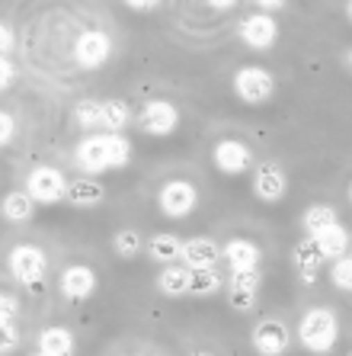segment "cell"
Listing matches in <instances>:
<instances>
[{
  "mask_svg": "<svg viewBox=\"0 0 352 356\" xmlns=\"http://www.w3.org/2000/svg\"><path fill=\"white\" fill-rule=\"evenodd\" d=\"M128 161H131V141L122 132H90L74 151V164L90 177L112 170V167H125Z\"/></svg>",
  "mask_w": 352,
  "mask_h": 356,
  "instance_id": "cell-1",
  "label": "cell"
},
{
  "mask_svg": "<svg viewBox=\"0 0 352 356\" xmlns=\"http://www.w3.org/2000/svg\"><path fill=\"white\" fill-rule=\"evenodd\" d=\"M340 337V321L330 308H311L298 324V340L311 353H330Z\"/></svg>",
  "mask_w": 352,
  "mask_h": 356,
  "instance_id": "cell-2",
  "label": "cell"
},
{
  "mask_svg": "<svg viewBox=\"0 0 352 356\" xmlns=\"http://www.w3.org/2000/svg\"><path fill=\"white\" fill-rule=\"evenodd\" d=\"M234 93H237L240 103L246 106H262L269 103L272 93H276V81L266 67H256V65H244L234 74Z\"/></svg>",
  "mask_w": 352,
  "mask_h": 356,
  "instance_id": "cell-3",
  "label": "cell"
},
{
  "mask_svg": "<svg viewBox=\"0 0 352 356\" xmlns=\"http://www.w3.org/2000/svg\"><path fill=\"white\" fill-rule=\"evenodd\" d=\"M45 266H49V260L35 244H17L7 257V270L19 286H39L45 276Z\"/></svg>",
  "mask_w": 352,
  "mask_h": 356,
  "instance_id": "cell-4",
  "label": "cell"
},
{
  "mask_svg": "<svg viewBox=\"0 0 352 356\" xmlns=\"http://www.w3.org/2000/svg\"><path fill=\"white\" fill-rule=\"evenodd\" d=\"M157 206L167 218H189L199 206V190L189 180H170L157 193Z\"/></svg>",
  "mask_w": 352,
  "mask_h": 356,
  "instance_id": "cell-5",
  "label": "cell"
},
{
  "mask_svg": "<svg viewBox=\"0 0 352 356\" xmlns=\"http://www.w3.org/2000/svg\"><path fill=\"white\" fill-rule=\"evenodd\" d=\"M26 193L42 206H55L67 193V177L58 167H35L33 174L26 177Z\"/></svg>",
  "mask_w": 352,
  "mask_h": 356,
  "instance_id": "cell-6",
  "label": "cell"
},
{
  "mask_svg": "<svg viewBox=\"0 0 352 356\" xmlns=\"http://www.w3.org/2000/svg\"><path fill=\"white\" fill-rule=\"evenodd\" d=\"M112 55V39H109L103 29H83L74 39V61L87 71H97L103 67Z\"/></svg>",
  "mask_w": 352,
  "mask_h": 356,
  "instance_id": "cell-7",
  "label": "cell"
},
{
  "mask_svg": "<svg viewBox=\"0 0 352 356\" xmlns=\"http://www.w3.org/2000/svg\"><path fill=\"white\" fill-rule=\"evenodd\" d=\"M138 125L144 135L167 138V135H173L176 125H180V109L173 106L170 99H151V103H144V109H141Z\"/></svg>",
  "mask_w": 352,
  "mask_h": 356,
  "instance_id": "cell-8",
  "label": "cell"
},
{
  "mask_svg": "<svg viewBox=\"0 0 352 356\" xmlns=\"http://www.w3.org/2000/svg\"><path fill=\"white\" fill-rule=\"evenodd\" d=\"M237 35H240V42H244L246 49L269 51L278 42V26H276V19H272V13H262L260 10V13H250V17L240 19Z\"/></svg>",
  "mask_w": 352,
  "mask_h": 356,
  "instance_id": "cell-9",
  "label": "cell"
},
{
  "mask_svg": "<svg viewBox=\"0 0 352 356\" xmlns=\"http://www.w3.org/2000/svg\"><path fill=\"white\" fill-rule=\"evenodd\" d=\"M212 161L224 177H240L253 167V151L246 148L240 138H221L212 151Z\"/></svg>",
  "mask_w": 352,
  "mask_h": 356,
  "instance_id": "cell-10",
  "label": "cell"
},
{
  "mask_svg": "<svg viewBox=\"0 0 352 356\" xmlns=\"http://www.w3.org/2000/svg\"><path fill=\"white\" fill-rule=\"evenodd\" d=\"M58 289L67 302H83V298H90L97 292V270L87 264H74L67 266L61 280H58Z\"/></svg>",
  "mask_w": 352,
  "mask_h": 356,
  "instance_id": "cell-11",
  "label": "cell"
},
{
  "mask_svg": "<svg viewBox=\"0 0 352 356\" xmlns=\"http://www.w3.org/2000/svg\"><path fill=\"white\" fill-rule=\"evenodd\" d=\"M285 193H288V180H285V174H282V167L260 164L253 170V196L260 199V202L276 206V202L285 199Z\"/></svg>",
  "mask_w": 352,
  "mask_h": 356,
  "instance_id": "cell-12",
  "label": "cell"
},
{
  "mask_svg": "<svg viewBox=\"0 0 352 356\" xmlns=\"http://www.w3.org/2000/svg\"><path fill=\"white\" fill-rule=\"evenodd\" d=\"M218 260H221V248H218L212 238L183 241L180 264L189 266V270H212V266H218Z\"/></svg>",
  "mask_w": 352,
  "mask_h": 356,
  "instance_id": "cell-13",
  "label": "cell"
},
{
  "mask_svg": "<svg viewBox=\"0 0 352 356\" xmlns=\"http://www.w3.org/2000/svg\"><path fill=\"white\" fill-rule=\"evenodd\" d=\"M253 350L260 356H282L288 350V327L282 321H262L253 327Z\"/></svg>",
  "mask_w": 352,
  "mask_h": 356,
  "instance_id": "cell-14",
  "label": "cell"
},
{
  "mask_svg": "<svg viewBox=\"0 0 352 356\" xmlns=\"http://www.w3.org/2000/svg\"><path fill=\"white\" fill-rule=\"evenodd\" d=\"M221 260H228L231 270H260L262 250L250 238H231L221 248Z\"/></svg>",
  "mask_w": 352,
  "mask_h": 356,
  "instance_id": "cell-15",
  "label": "cell"
},
{
  "mask_svg": "<svg viewBox=\"0 0 352 356\" xmlns=\"http://www.w3.org/2000/svg\"><path fill=\"white\" fill-rule=\"evenodd\" d=\"M292 264H295L298 276H301V280L308 282V286H311V282L317 280L320 266L327 264V260H324V254H320V248H317V244H314V238H304V241H298L295 254H292Z\"/></svg>",
  "mask_w": 352,
  "mask_h": 356,
  "instance_id": "cell-16",
  "label": "cell"
},
{
  "mask_svg": "<svg viewBox=\"0 0 352 356\" xmlns=\"http://www.w3.org/2000/svg\"><path fill=\"white\" fill-rule=\"evenodd\" d=\"M189 280H192V270L183 266L180 260L176 264H167L157 276V289L164 292L170 298H180V296H189Z\"/></svg>",
  "mask_w": 352,
  "mask_h": 356,
  "instance_id": "cell-17",
  "label": "cell"
},
{
  "mask_svg": "<svg viewBox=\"0 0 352 356\" xmlns=\"http://www.w3.org/2000/svg\"><path fill=\"white\" fill-rule=\"evenodd\" d=\"M314 244L320 248L324 260H336V257H343V254H349V232L336 222L330 228H324L320 234H314Z\"/></svg>",
  "mask_w": 352,
  "mask_h": 356,
  "instance_id": "cell-18",
  "label": "cell"
},
{
  "mask_svg": "<svg viewBox=\"0 0 352 356\" xmlns=\"http://www.w3.org/2000/svg\"><path fill=\"white\" fill-rule=\"evenodd\" d=\"M0 212H3V218H7V222L23 225V222H29V218L35 216V199L29 196L26 190H13V193H7V196H3Z\"/></svg>",
  "mask_w": 352,
  "mask_h": 356,
  "instance_id": "cell-19",
  "label": "cell"
},
{
  "mask_svg": "<svg viewBox=\"0 0 352 356\" xmlns=\"http://www.w3.org/2000/svg\"><path fill=\"white\" fill-rule=\"evenodd\" d=\"M103 186H99L97 180H67V193H65V199L71 202V206H77V209H93V206H99L103 202Z\"/></svg>",
  "mask_w": 352,
  "mask_h": 356,
  "instance_id": "cell-20",
  "label": "cell"
},
{
  "mask_svg": "<svg viewBox=\"0 0 352 356\" xmlns=\"http://www.w3.org/2000/svg\"><path fill=\"white\" fill-rule=\"evenodd\" d=\"M39 353L45 356H71L74 353V337L67 327H45L39 334Z\"/></svg>",
  "mask_w": 352,
  "mask_h": 356,
  "instance_id": "cell-21",
  "label": "cell"
},
{
  "mask_svg": "<svg viewBox=\"0 0 352 356\" xmlns=\"http://www.w3.org/2000/svg\"><path fill=\"white\" fill-rule=\"evenodd\" d=\"M148 248V257L154 260V264H176L180 260V248H183V241L176 238V234L164 232V234H154V238L144 244Z\"/></svg>",
  "mask_w": 352,
  "mask_h": 356,
  "instance_id": "cell-22",
  "label": "cell"
},
{
  "mask_svg": "<svg viewBox=\"0 0 352 356\" xmlns=\"http://www.w3.org/2000/svg\"><path fill=\"white\" fill-rule=\"evenodd\" d=\"M336 222H340V218H336V209L333 206H324V202H317V206H308V212H304V218H301L308 238L320 234L324 228H330V225H336Z\"/></svg>",
  "mask_w": 352,
  "mask_h": 356,
  "instance_id": "cell-23",
  "label": "cell"
},
{
  "mask_svg": "<svg viewBox=\"0 0 352 356\" xmlns=\"http://www.w3.org/2000/svg\"><path fill=\"white\" fill-rule=\"evenodd\" d=\"M224 286L221 273L218 270H192V280H189V296L196 298H205V296H215V292Z\"/></svg>",
  "mask_w": 352,
  "mask_h": 356,
  "instance_id": "cell-24",
  "label": "cell"
},
{
  "mask_svg": "<svg viewBox=\"0 0 352 356\" xmlns=\"http://www.w3.org/2000/svg\"><path fill=\"white\" fill-rule=\"evenodd\" d=\"M131 122V109L122 99H103V129L106 132H122Z\"/></svg>",
  "mask_w": 352,
  "mask_h": 356,
  "instance_id": "cell-25",
  "label": "cell"
},
{
  "mask_svg": "<svg viewBox=\"0 0 352 356\" xmlns=\"http://www.w3.org/2000/svg\"><path fill=\"white\" fill-rule=\"evenodd\" d=\"M74 122L81 125V129H87V132L103 129V103H99V99H81L74 109Z\"/></svg>",
  "mask_w": 352,
  "mask_h": 356,
  "instance_id": "cell-26",
  "label": "cell"
},
{
  "mask_svg": "<svg viewBox=\"0 0 352 356\" xmlns=\"http://www.w3.org/2000/svg\"><path fill=\"white\" fill-rule=\"evenodd\" d=\"M112 248L122 260H131L144 250V238H141V232H135V228H122V232H115Z\"/></svg>",
  "mask_w": 352,
  "mask_h": 356,
  "instance_id": "cell-27",
  "label": "cell"
},
{
  "mask_svg": "<svg viewBox=\"0 0 352 356\" xmlns=\"http://www.w3.org/2000/svg\"><path fill=\"white\" fill-rule=\"evenodd\" d=\"M330 280H333L336 289L352 292V254H343V257L333 260V266H330Z\"/></svg>",
  "mask_w": 352,
  "mask_h": 356,
  "instance_id": "cell-28",
  "label": "cell"
},
{
  "mask_svg": "<svg viewBox=\"0 0 352 356\" xmlns=\"http://www.w3.org/2000/svg\"><path fill=\"white\" fill-rule=\"evenodd\" d=\"M256 296H260V292L240 289V286H228V302H231V308H237V312H250V308L256 305Z\"/></svg>",
  "mask_w": 352,
  "mask_h": 356,
  "instance_id": "cell-29",
  "label": "cell"
},
{
  "mask_svg": "<svg viewBox=\"0 0 352 356\" xmlns=\"http://www.w3.org/2000/svg\"><path fill=\"white\" fill-rule=\"evenodd\" d=\"M19 347V334L13 321H0V356H10Z\"/></svg>",
  "mask_w": 352,
  "mask_h": 356,
  "instance_id": "cell-30",
  "label": "cell"
},
{
  "mask_svg": "<svg viewBox=\"0 0 352 356\" xmlns=\"http://www.w3.org/2000/svg\"><path fill=\"white\" fill-rule=\"evenodd\" d=\"M13 135H17V119L10 116L7 109H0V148H7Z\"/></svg>",
  "mask_w": 352,
  "mask_h": 356,
  "instance_id": "cell-31",
  "label": "cell"
},
{
  "mask_svg": "<svg viewBox=\"0 0 352 356\" xmlns=\"http://www.w3.org/2000/svg\"><path fill=\"white\" fill-rule=\"evenodd\" d=\"M13 83H17V65L7 55H0V90H10Z\"/></svg>",
  "mask_w": 352,
  "mask_h": 356,
  "instance_id": "cell-32",
  "label": "cell"
},
{
  "mask_svg": "<svg viewBox=\"0 0 352 356\" xmlns=\"http://www.w3.org/2000/svg\"><path fill=\"white\" fill-rule=\"evenodd\" d=\"M19 312V302L10 292H0V321H13Z\"/></svg>",
  "mask_w": 352,
  "mask_h": 356,
  "instance_id": "cell-33",
  "label": "cell"
},
{
  "mask_svg": "<svg viewBox=\"0 0 352 356\" xmlns=\"http://www.w3.org/2000/svg\"><path fill=\"white\" fill-rule=\"evenodd\" d=\"M13 45H17L13 29H10L7 23H0V55H10V51H13Z\"/></svg>",
  "mask_w": 352,
  "mask_h": 356,
  "instance_id": "cell-34",
  "label": "cell"
},
{
  "mask_svg": "<svg viewBox=\"0 0 352 356\" xmlns=\"http://www.w3.org/2000/svg\"><path fill=\"white\" fill-rule=\"evenodd\" d=\"M253 3L262 10V13H276V10L285 7V0H253Z\"/></svg>",
  "mask_w": 352,
  "mask_h": 356,
  "instance_id": "cell-35",
  "label": "cell"
},
{
  "mask_svg": "<svg viewBox=\"0 0 352 356\" xmlns=\"http://www.w3.org/2000/svg\"><path fill=\"white\" fill-rule=\"evenodd\" d=\"M122 3H125V7H131V10H141V13H144V10H154L160 0H122Z\"/></svg>",
  "mask_w": 352,
  "mask_h": 356,
  "instance_id": "cell-36",
  "label": "cell"
},
{
  "mask_svg": "<svg viewBox=\"0 0 352 356\" xmlns=\"http://www.w3.org/2000/svg\"><path fill=\"white\" fill-rule=\"evenodd\" d=\"M212 10H234L237 7V0H205Z\"/></svg>",
  "mask_w": 352,
  "mask_h": 356,
  "instance_id": "cell-37",
  "label": "cell"
},
{
  "mask_svg": "<svg viewBox=\"0 0 352 356\" xmlns=\"http://www.w3.org/2000/svg\"><path fill=\"white\" fill-rule=\"evenodd\" d=\"M346 65H349V67H352V49H349V51H346Z\"/></svg>",
  "mask_w": 352,
  "mask_h": 356,
  "instance_id": "cell-38",
  "label": "cell"
},
{
  "mask_svg": "<svg viewBox=\"0 0 352 356\" xmlns=\"http://www.w3.org/2000/svg\"><path fill=\"white\" fill-rule=\"evenodd\" d=\"M349 19H352V0H349Z\"/></svg>",
  "mask_w": 352,
  "mask_h": 356,
  "instance_id": "cell-39",
  "label": "cell"
},
{
  "mask_svg": "<svg viewBox=\"0 0 352 356\" xmlns=\"http://www.w3.org/2000/svg\"><path fill=\"white\" fill-rule=\"evenodd\" d=\"M192 356H212V353H192Z\"/></svg>",
  "mask_w": 352,
  "mask_h": 356,
  "instance_id": "cell-40",
  "label": "cell"
},
{
  "mask_svg": "<svg viewBox=\"0 0 352 356\" xmlns=\"http://www.w3.org/2000/svg\"><path fill=\"white\" fill-rule=\"evenodd\" d=\"M349 202H352V186H349Z\"/></svg>",
  "mask_w": 352,
  "mask_h": 356,
  "instance_id": "cell-41",
  "label": "cell"
},
{
  "mask_svg": "<svg viewBox=\"0 0 352 356\" xmlns=\"http://www.w3.org/2000/svg\"><path fill=\"white\" fill-rule=\"evenodd\" d=\"M33 356H45V353H33Z\"/></svg>",
  "mask_w": 352,
  "mask_h": 356,
  "instance_id": "cell-42",
  "label": "cell"
}]
</instances>
